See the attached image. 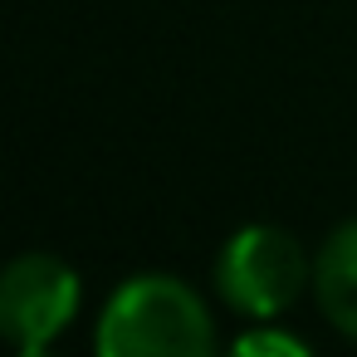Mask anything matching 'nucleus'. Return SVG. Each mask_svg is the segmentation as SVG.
<instances>
[{
  "instance_id": "obj_1",
  "label": "nucleus",
  "mask_w": 357,
  "mask_h": 357,
  "mask_svg": "<svg viewBox=\"0 0 357 357\" xmlns=\"http://www.w3.org/2000/svg\"><path fill=\"white\" fill-rule=\"evenodd\" d=\"M93 347L103 357H211L215 323L176 274H132L103 308Z\"/></svg>"
},
{
  "instance_id": "obj_4",
  "label": "nucleus",
  "mask_w": 357,
  "mask_h": 357,
  "mask_svg": "<svg viewBox=\"0 0 357 357\" xmlns=\"http://www.w3.org/2000/svg\"><path fill=\"white\" fill-rule=\"evenodd\" d=\"M313 294H318V308L323 318L357 342V220H342L318 259H313Z\"/></svg>"
},
{
  "instance_id": "obj_2",
  "label": "nucleus",
  "mask_w": 357,
  "mask_h": 357,
  "mask_svg": "<svg viewBox=\"0 0 357 357\" xmlns=\"http://www.w3.org/2000/svg\"><path fill=\"white\" fill-rule=\"evenodd\" d=\"M308 284V255L303 245L279 225H245L225 240L215 259V289L220 298L245 318H274L284 313Z\"/></svg>"
},
{
  "instance_id": "obj_5",
  "label": "nucleus",
  "mask_w": 357,
  "mask_h": 357,
  "mask_svg": "<svg viewBox=\"0 0 357 357\" xmlns=\"http://www.w3.org/2000/svg\"><path fill=\"white\" fill-rule=\"evenodd\" d=\"M235 352L240 357H303V337L294 333H279V328H255L245 337H235Z\"/></svg>"
},
{
  "instance_id": "obj_3",
  "label": "nucleus",
  "mask_w": 357,
  "mask_h": 357,
  "mask_svg": "<svg viewBox=\"0 0 357 357\" xmlns=\"http://www.w3.org/2000/svg\"><path fill=\"white\" fill-rule=\"evenodd\" d=\"M79 313V274L59 255H20L0 274V337L15 352H45Z\"/></svg>"
}]
</instances>
